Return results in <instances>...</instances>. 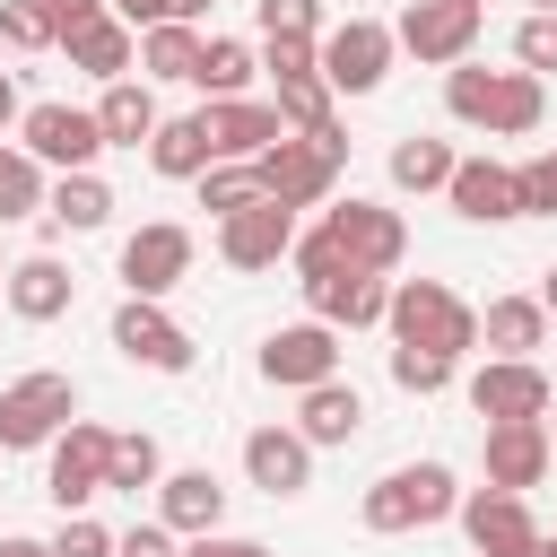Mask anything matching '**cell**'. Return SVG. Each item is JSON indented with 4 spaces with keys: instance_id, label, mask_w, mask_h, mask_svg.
<instances>
[{
    "instance_id": "816d5d0a",
    "label": "cell",
    "mask_w": 557,
    "mask_h": 557,
    "mask_svg": "<svg viewBox=\"0 0 557 557\" xmlns=\"http://www.w3.org/2000/svg\"><path fill=\"white\" fill-rule=\"evenodd\" d=\"M522 17H557V0H522Z\"/></svg>"
},
{
    "instance_id": "11a10c76",
    "label": "cell",
    "mask_w": 557,
    "mask_h": 557,
    "mask_svg": "<svg viewBox=\"0 0 557 557\" xmlns=\"http://www.w3.org/2000/svg\"><path fill=\"white\" fill-rule=\"evenodd\" d=\"M0 278H9V252H0Z\"/></svg>"
},
{
    "instance_id": "7a4b0ae2",
    "label": "cell",
    "mask_w": 557,
    "mask_h": 557,
    "mask_svg": "<svg viewBox=\"0 0 557 557\" xmlns=\"http://www.w3.org/2000/svg\"><path fill=\"white\" fill-rule=\"evenodd\" d=\"M383 331L392 348H435V357H470L479 348V305L444 278H392V305H383Z\"/></svg>"
},
{
    "instance_id": "d6986e66",
    "label": "cell",
    "mask_w": 557,
    "mask_h": 557,
    "mask_svg": "<svg viewBox=\"0 0 557 557\" xmlns=\"http://www.w3.org/2000/svg\"><path fill=\"white\" fill-rule=\"evenodd\" d=\"M383 305H392V278H374V270L305 278V313H313V322H331V331H374V322H383Z\"/></svg>"
},
{
    "instance_id": "f35d334b",
    "label": "cell",
    "mask_w": 557,
    "mask_h": 557,
    "mask_svg": "<svg viewBox=\"0 0 557 557\" xmlns=\"http://www.w3.org/2000/svg\"><path fill=\"white\" fill-rule=\"evenodd\" d=\"M0 44H9V52H44V44H52V17H44L35 0H0Z\"/></svg>"
},
{
    "instance_id": "d4e9b609",
    "label": "cell",
    "mask_w": 557,
    "mask_h": 557,
    "mask_svg": "<svg viewBox=\"0 0 557 557\" xmlns=\"http://www.w3.org/2000/svg\"><path fill=\"white\" fill-rule=\"evenodd\" d=\"M61 52H70V70H87V78H104V87H113V78H139V35H131L113 9L87 17L78 35H61Z\"/></svg>"
},
{
    "instance_id": "bcb514c9",
    "label": "cell",
    "mask_w": 557,
    "mask_h": 557,
    "mask_svg": "<svg viewBox=\"0 0 557 557\" xmlns=\"http://www.w3.org/2000/svg\"><path fill=\"white\" fill-rule=\"evenodd\" d=\"M183 557H270L261 540H235V531H200V540H183Z\"/></svg>"
},
{
    "instance_id": "db71d44e",
    "label": "cell",
    "mask_w": 557,
    "mask_h": 557,
    "mask_svg": "<svg viewBox=\"0 0 557 557\" xmlns=\"http://www.w3.org/2000/svg\"><path fill=\"white\" fill-rule=\"evenodd\" d=\"M531 557H557V531H540V548H531Z\"/></svg>"
},
{
    "instance_id": "cb8c5ba5",
    "label": "cell",
    "mask_w": 557,
    "mask_h": 557,
    "mask_svg": "<svg viewBox=\"0 0 557 557\" xmlns=\"http://www.w3.org/2000/svg\"><path fill=\"white\" fill-rule=\"evenodd\" d=\"M296 435L322 453V444H357L366 435V392L357 383H313V392H296Z\"/></svg>"
},
{
    "instance_id": "ffe728a7",
    "label": "cell",
    "mask_w": 557,
    "mask_h": 557,
    "mask_svg": "<svg viewBox=\"0 0 557 557\" xmlns=\"http://www.w3.org/2000/svg\"><path fill=\"white\" fill-rule=\"evenodd\" d=\"M479 461H487V487H505V496H531L540 479H548V426L540 418H522V426H487L479 435Z\"/></svg>"
},
{
    "instance_id": "44dd1931",
    "label": "cell",
    "mask_w": 557,
    "mask_h": 557,
    "mask_svg": "<svg viewBox=\"0 0 557 557\" xmlns=\"http://www.w3.org/2000/svg\"><path fill=\"white\" fill-rule=\"evenodd\" d=\"M444 200H453V218H470V226H513V218H522V209H513V165H505V157H461L453 183H444Z\"/></svg>"
},
{
    "instance_id": "e0dca14e",
    "label": "cell",
    "mask_w": 557,
    "mask_h": 557,
    "mask_svg": "<svg viewBox=\"0 0 557 557\" xmlns=\"http://www.w3.org/2000/svg\"><path fill=\"white\" fill-rule=\"evenodd\" d=\"M287 244H296V209H278V200H252V209L218 218V261L226 270H278Z\"/></svg>"
},
{
    "instance_id": "9f6ffc18",
    "label": "cell",
    "mask_w": 557,
    "mask_h": 557,
    "mask_svg": "<svg viewBox=\"0 0 557 557\" xmlns=\"http://www.w3.org/2000/svg\"><path fill=\"white\" fill-rule=\"evenodd\" d=\"M548 157H557V148H548Z\"/></svg>"
},
{
    "instance_id": "9a60e30c",
    "label": "cell",
    "mask_w": 557,
    "mask_h": 557,
    "mask_svg": "<svg viewBox=\"0 0 557 557\" xmlns=\"http://www.w3.org/2000/svg\"><path fill=\"white\" fill-rule=\"evenodd\" d=\"M339 374V331L331 322H278L270 339H261V383H278V392H313V383H331Z\"/></svg>"
},
{
    "instance_id": "74e56055",
    "label": "cell",
    "mask_w": 557,
    "mask_h": 557,
    "mask_svg": "<svg viewBox=\"0 0 557 557\" xmlns=\"http://www.w3.org/2000/svg\"><path fill=\"white\" fill-rule=\"evenodd\" d=\"M513 209H522V218H557V157H548V148L513 165Z\"/></svg>"
},
{
    "instance_id": "4316f807",
    "label": "cell",
    "mask_w": 557,
    "mask_h": 557,
    "mask_svg": "<svg viewBox=\"0 0 557 557\" xmlns=\"http://www.w3.org/2000/svg\"><path fill=\"white\" fill-rule=\"evenodd\" d=\"M479 348H487V357H531V348H548L540 296H487V305H479Z\"/></svg>"
},
{
    "instance_id": "30bf717a",
    "label": "cell",
    "mask_w": 557,
    "mask_h": 557,
    "mask_svg": "<svg viewBox=\"0 0 557 557\" xmlns=\"http://www.w3.org/2000/svg\"><path fill=\"white\" fill-rule=\"evenodd\" d=\"M479 26H487L479 0H409L400 26H392V44H400L409 61H426V70H453V61H470Z\"/></svg>"
},
{
    "instance_id": "ab89813d",
    "label": "cell",
    "mask_w": 557,
    "mask_h": 557,
    "mask_svg": "<svg viewBox=\"0 0 557 557\" xmlns=\"http://www.w3.org/2000/svg\"><path fill=\"white\" fill-rule=\"evenodd\" d=\"M261 35H322V0H252Z\"/></svg>"
},
{
    "instance_id": "9c48e42d",
    "label": "cell",
    "mask_w": 557,
    "mask_h": 557,
    "mask_svg": "<svg viewBox=\"0 0 557 557\" xmlns=\"http://www.w3.org/2000/svg\"><path fill=\"white\" fill-rule=\"evenodd\" d=\"M191 252H200V244H191V226H183V218H148V226H131V235H122V261H113V270H122V287H131V296H148V305H157V296H174V287L191 278Z\"/></svg>"
},
{
    "instance_id": "5b68a950",
    "label": "cell",
    "mask_w": 557,
    "mask_h": 557,
    "mask_svg": "<svg viewBox=\"0 0 557 557\" xmlns=\"http://www.w3.org/2000/svg\"><path fill=\"white\" fill-rule=\"evenodd\" d=\"M392 26H374V17H339V26H322V44H313V70H322V87L331 96H374L383 78H392Z\"/></svg>"
},
{
    "instance_id": "484cf974",
    "label": "cell",
    "mask_w": 557,
    "mask_h": 557,
    "mask_svg": "<svg viewBox=\"0 0 557 557\" xmlns=\"http://www.w3.org/2000/svg\"><path fill=\"white\" fill-rule=\"evenodd\" d=\"M87 113H96L104 148H148V131L165 122V113H157V87H148V78H113V87H104V96H96Z\"/></svg>"
},
{
    "instance_id": "52a82bcc",
    "label": "cell",
    "mask_w": 557,
    "mask_h": 557,
    "mask_svg": "<svg viewBox=\"0 0 557 557\" xmlns=\"http://www.w3.org/2000/svg\"><path fill=\"white\" fill-rule=\"evenodd\" d=\"M17 148H26L44 174H96V157H104V131H96V113H87V104H26V122H17Z\"/></svg>"
},
{
    "instance_id": "b9f144b4",
    "label": "cell",
    "mask_w": 557,
    "mask_h": 557,
    "mask_svg": "<svg viewBox=\"0 0 557 557\" xmlns=\"http://www.w3.org/2000/svg\"><path fill=\"white\" fill-rule=\"evenodd\" d=\"M513 70H531V78L557 70V17H522L513 26Z\"/></svg>"
},
{
    "instance_id": "f6af8a7d",
    "label": "cell",
    "mask_w": 557,
    "mask_h": 557,
    "mask_svg": "<svg viewBox=\"0 0 557 557\" xmlns=\"http://www.w3.org/2000/svg\"><path fill=\"white\" fill-rule=\"evenodd\" d=\"M35 9L52 17V44H61V35H78L87 17H104V0H35Z\"/></svg>"
},
{
    "instance_id": "60d3db41",
    "label": "cell",
    "mask_w": 557,
    "mask_h": 557,
    "mask_svg": "<svg viewBox=\"0 0 557 557\" xmlns=\"http://www.w3.org/2000/svg\"><path fill=\"white\" fill-rule=\"evenodd\" d=\"M52 557H113V531L96 522V513H61V531L44 540Z\"/></svg>"
},
{
    "instance_id": "ba28073f",
    "label": "cell",
    "mask_w": 557,
    "mask_h": 557,
    "mask_svg": "<svg viewBox=\"0 0 557 557\" xmlns=\"http://www.w3.org/2000/svg\"><path fill=\"white\" fill-rule=\"evenodd\" d=\"M252 183H261V200H278V209H331V200H339V157L313 148V139H278V148L252 157Z\"/></svg>"
},
{
    "instance_id": "8992f818",
    "label": "cell",
    "mask_w": 557,
    "mask_h": 557,
    "mask_svg": "<svg viewBox=\"0 0 557 557\" xmlns=\"http://www.w3.org/2000/svg\"><path fill=\"white\" fill-rule=\"evenodd\" d=\"M322 226H331V244H339V261L348 270H374V278H392L400 261H409V218L400 209H383V200H331L322 209Z\"/></svg>"
},
{
    "instance_id": "ac0fdd59",
    "label": "cell",
    "mask_w": 557,
    "mask_h": 557,
    "mask_svg": "<svg viewBox=\"0 0 557 557\" xmlns=\"http://www.w3.org/2000/svg\"><path fill=\"white\" fill-rule=\"evenodd\" d=\"M244 479H252L261 496H305V487H313V444H305L287 418H270V426L244 435Z\"/></svg>"
},
{
    "instance_id": "6da1fadb",
    "label": "cell",
    "mask_w": 557,
    "mask_h": 557,
    "mask_svg": "<svg viewBox=\"0 0 557 557\" xmlns=\"http://www.w3.org/2000/svg\"><path fill=\"white\" fill-rule=\"evenodd\" d=\"M444 113H453L461 131H487V139H531V131L548 122V78L453 61V70H444Z\"/></svg>"
},
{
    "instance_id": "7bdbcfd3",
    "label": "cell",
    "mask_w": 557,
    "mask_h": 557,
    "mask_svg": "<svg viewBox=\"0 0 557 557\" xmlns=\"http://www.w3.org/2000/svg\"><path fill=\"white\" fill-rule=\"evenodd\" d=\"M313 44L322 35H261V70L270 78H313Z\"/></svg>"
},
{
    "instance_id": "f546056e",
    "label": "cell",
    "mask_w": 557,
    "mask_h": 557,
    "mask_svg": "<svg viewBox=\"0 0 557 557\" xmlns=\"http://www.w3.org/2000/svg\"><path fill=\"white\" fill-rule=\"evenodd\" d=\"M252 78H261V52L244 44V35H200V70H191V87L218 104V96H252Z\"/></svg>"
},
{
    "instance_id": "f5cc1de1",
    "label": "cell",
    "mask_w": 557,
    "mask_h": 557,
    "mask_svg": "<svg viewBox=\"0 0 557 557\" xmlns=\"http://www.w3.org/2000/svg\"><path fill=\"white\" fill-rule=\"evenodd\" d=\"M540 426H548V453H557V400H548V418H540Z\"/></svg>"
},
{
    "instance_id": "5bb4252c",
    "label": "cell",
    "mask_w": 557,
    "mask_h": 557,
    "mask_svg": "<svg viewBox=\"0 0 557 557\" xmlns=\"http://www.w3.org/2000/svg\"><path fill=\"white\" fill-rule=\"evenodd\" d=\"M113 348L131 357V366H148V374H191V331L165 313V305H148V296H122L113 305Z\"/></svg>"
},
{
    "instance_id": "681fc988",
    "label": "cell",
    "mask_w": 557,
    "mask_h": 557,
    "mask_svg": "<svg viewBox=\"0 0 557 557\" xmlns=\"http://www.w3.org/2000/svg\"><path fill=\"white\" fill-rule=\"evenodd\" d=\"M0 557H52L44 540H0Z\"/></svg>"
},
{
    "instance_id": "8fae6325",
    "label": "cell",
    "mask_w": 557,
    "mask_h": 557,
    "mask_svg": "<svg viewBox=\"0 0 557 557\" xmlns=\"http://www.w3.org/2000/svg\"><path fill=\"white\" fill-rule=\"evenodd\" d=\"M548 400H557V383L540 374V357H487V366L470 374V409H479V426L548 418Z\"/></svg>"
},
{
    "instance_id": "ee69618b",
    "label": "cell",
    "mask_w": 557,
    "mask_h": 557,
    "mask_svg": "<svg viewBox=\"0 0 557 557\" xmlns=\"http://www.w3.org/2000/svg\"><path fill=\"white\" fill-rule=\"evenodd\" d=\"M113 557H183V540L165 522H131V531H113Z\"/></svg>"
},
{
    "instance_id": "8d00e7d4",
    "label": "cell",
    "mask_w": 557,
    "mask_h": 557,
    "mask_svg": "<svg viewBox=\"0 0 557 557\" xmlns=\"http://www.w3.org/2000/svg\"><path fill=\"white\" fill-rule=\"evenodd\" d=\"M392 383L418 392V400H435V392H453V357H435V348H392Z\"/></svg>"
},
{
    "instance_id": "7dc6e473",
    "label": "cell",
    "mask_w": 557,
    "mask_h": 557,
    "mask_svg": "<svg viewBox=\"0 0 557 557\" xmlns=\"http://www.w3.org/2000/svg\"><path fill=\"white\" fill-rule=\"evenodd\" d=\"M26 122V96H17V70H0V139Z\"/></svg>"
},
{
    "instance_id": "f907efd6",
    "label": "cell",
    "mask_w": 557,
    "mask_h": 557,
    "mask_svg": "<svg viewBox=\"0 0 557 557\" xmlns=\"http://www.w3.org/2000/svg\"><path fill=\"white\" fill-rule=\"evenodd\" d=\"M540 313H548V322H557V270H548V278H540Z\"/></svg>"
},
{
    "instance_id": "c3c4849f",
    "label": "cell",
    "mask_w": 557,
    "mask_h": 557,
    "mask_svg": "<svg viewBox=\"0 0 557 557\" xmlns=\"http://www.w3.org/2000/svg\"><path fill=\"white\" fill-rule=\"evenodd\" d=\"M165 17H174V26H200V17H209V0H165Z\"/></svg>"
},
{
    "instance_id": "2e32d148",
    "label": "cell",
    "mask_w": 557,
    "mask_h": 557,
    "mask_svg": "<svg viewBox=\"0 0 557 557\" xmlns=\"http://www.w3.org/2000/svg\"><path fill=\"white\" fill-rule=\"evenodd\" d=\"M200 131H209V157H218V165H252L261 148L287 139L270 96H218V104H200Z\"/></svg>"
},
{
    "instance_id": "603a6c76",
    "label": "cell",
    "mask_w": 557,
    "mask_h": 557,
    "mask_svg": "<svg viewBox=\"0 0 557 557\" xmlns=\"http://www.w3.org/2000/svg\"><path fill=\"white\" fill-rule=\"evenodd\" d=\"M157 522H165L174 540L226 531V487H218V470H165V479H157Z\"/></svg>"
},
{
    "instance_id": "e575fe53",
    "label": "cell",
    "mask_w": 557,
    "mask_h": 557,
    "mask_svg": "<svg viewBox=\"0 0 557 557\" xmlns=\"http://www.w3.org/2000/svg\"><path fill=\"white\" fill-rule=\"evenodd\" d=\"M165 479V453H157V435H113V453H104V487L113 496H139V487H157Z\"/></svg>"
},
{
    "instance_id": "d6a6232c",
    "label": "cell",
    "mask_w": 557,
    "mask_h": 557,
    "mask_svg": "<svg viewBox=\"0 0 557 557\" xmlns=\"http://www.w3.org/2000/svg\"><path fill=\"white\" fill-rule=\"evenodd\" d=\"M191 70H200V26H174V17H165V26L139 35V78H148V87H157V78H183V87H191Z\"/></svg>"
},
{
    "instance_id": "4fadbf2b",
    "label": "cell",
    "mask_w": 557,
    "mask_h": 557,
    "mask_svg": "<svg viewBox=\"0 0 557 557\" xmlns=\"http://www.w3.org/2000/svg\"><path fill=\"white\" fill-rule=\"evenodd\" d=\"M453 522H461V540H470L479 557H531V548H540L531 496H505V487H461Z\"/></svg>"
},
{
    "instance_id": "f1b7e54d",
    "label": "cell",
    "mask_w": 557,
    "mask_h": 557,
    "mask_svg": "<svg viewBox=\"0 0 557 557\" xmlns=\"http://www.w3.org/2000/svg\"><path fill=\"white\" fill-rule=\"evenodd\" d=\"M44 218H52L61 235H96V226H113V183H104V174H52Z\"/></svg>"
},
{
    "instance_id": "3957f363",
    "label": "cell",
    "mask_w": 557,
    "mask_h": 557,
    "mask_svg": "<svg viewBox=\"0 0 557 557\" xmlns=\"http://www.w3.org/2000/svg\"><path fill=\"white\" fill-rule=\"evenodd\" d=\"M453 505H461V479H453L444 461H400V470H383V479L357 496V522H366L374 540H400V531L453 522Z\"/></svg>"
},
{
    "instance_id": "1f68e13d",
    "label": "cell",
    "mask_w": 557,
    "mask_h": 557,
    "mask_svg": "<svg viewBox=\"0 0 557 557\" xmlns=\"http://www.w3.org/2000/svg\"><path fill=\"white\" fill-rule=\"evenodd\" d=\"M453 139H435V131H409V139H392V191H444L453 183Z\"/></svg>"
},
{
    "instance_id": "7402d4cb",
    "label": "cell",
    "mask_w": 557,
    "mask_h": 557,
    "mask_svg": "<svg viewBox=\"0 0 557 557\" xmlns=\"http://www.w3.org/2000/svg\"><path fill=\"white\" fill-rule=\"evenodd\" d=\"M0 296H9V313H17V322H61V313L78 305V278H70V261H52V252H26V261H9Z\"/></svg>"
},
{
    "instance_id": "836d02e7",
    "label": "cell",
    "mask_w": 557,
    "mask_h": 557,
    "mask_svg": "<svg viewBox=\"0 0 557 557\" xmlns=\"http://www.w3.org/2000/svg\"><path fill=\"white\" fill-rule=\"evenodd\" d=\"M44 191H52V174L17 148V139H0V226H17V218H44Z\"/></svg>"
},
{
    "instance_id": "7c38bea8",
    "label": "cell",
    "mask_w": 557,
    "mask_h": 557,
    "mask_svg": "<svg viewBox=\"0 0 557 557\" xmlns=\"http://www.w3.org/2000/svg\"><path fill=\"white\" fill-rule=\"evenodd\" d=\"M104 453H113V426H96V418H70V426L52 435L44 496H52L61 513H87V505L104 496Z\"/></svg>"
},
{
    "instance_id": "277c9868",
    "label": "cell",
    "mask_w": 557,
    "mask_h": 557,
    "mask_svg": "<svg viewBox=\"0 0 557 557\" xmlns=\"http://www.w3.org/2000/svg\"><path fill=\"white\" fill-rule=\"evenodd\" d=\"M70 418H78V383H70V374L35 366V374L0 383V453H35V444H52Z\"/></svg>"
},
{
    "instance_id": "d590c367",
    "label": "cell",
    "mask_w": 557,
    "mask_h": 557,
    "mask_svg": "<svg viewBox=\"0 0 557 557\" xmlns=\"http://www.w3.org/2000/svg\"><path fill=\"white\" fill-rule=\"evenodd\" d=\"M191 191H200V209H209V218H235V209H252V200H261L252 165H209V174H200Z\"/></svg>"
},
{
    "instance_id": "83f0119b",
    "label": "cell",
    "mask_w": 557,
    "mask_h": 557,
    "mask_svg": "<svg viewBox=\"0 0 557 557\" xmlns=\"http://www.w3.org/2000/svg\"><path fill=\"white\" fill-rule=\"evenodd\" d=\"M148 165L165 174V183H200L218 157H209V131H200V113H165L157 131H148Z\"/></svg>"
},
{
    "instance_id": "4dcf8cb0",
    "label": "cell",
    "mask_w": 557,
    "mask_h": 557,
    "mask_svg": "<svg viewBox=\"0 0 557 557\" xmlns=\"http://www.w3.org/2000/svg\"><path fill=\"white\" fill-rule=\"evenodd\" d=\"M270 104H278V131H287V139H322V131H339V96L322 87V70H313V78H278Z\"/></svg>"
}]
</instances>
